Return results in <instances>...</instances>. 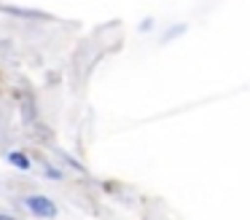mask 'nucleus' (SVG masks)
Instances as JSON below:
<instances>
[{
  "label": "nucleus",
  "instance_id": "obj_2",
  "mask_svg": "<svg viewBox=\"0 0 250 220\" xmlns=\"http://www.w3.org/2000/svg\"><path fill=\"white\" fill-rule=\"evenodd\" d=\"M3 159H6V164L11 166V169H17V172H30V169H33V159H30L27 150L14 148V150H8Z\"/></svg>",
  "mask_w": 250,
  "mask_h": 220
},
{
  "label": "nucleus",
  "instance_id": "obj_3",
  "mask_svg": "<svg viewBox=\"0 0 250 220\" xmlns=\"http://www.w3.org/2000/svg\"><path fill=\"white\" fill-rule=\"evenodd\" d=\"M41 172H43L46 180H54V182H60V180H62V172L57 169V166H51V164H43V169H41Z\"/></svg>",
  "mask_w": 250,
  "mask_h": 220
},
{
  "label": "nucleus",
  "instance_id": "obj_1",
  "mask_svg": "<svg viewBox=\"0 0 250 220\" xmlns=\"http://www.w3.org/2000/svg\"><path fill=\"white\" fill-rule=\"evenodd\" d=\"M22 207L27 209L33 218H38V220H54L57 218V204H54V199L51 196H46V193H30V196H24L22 199Z\"/></svg>",
  "mask_w": 250,
  "mask_h": 220
}]
</instances>
